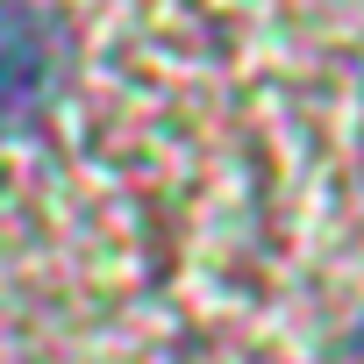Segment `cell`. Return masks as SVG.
<instances>
[{"label":"cell","instance_id":"6da1fadb","mask_svg":"<svg viewBox=\"0 0 364 364\" xmlns=\"http://www.w3.org/2000/svg\"><path fill=\"white\" fill-rule=\"evenodd\" d=\"M58 29L36 0H0V129L29 122L50 93H58Z\"/></svg>","mask_w":364,"mask_h":364},{"label":"cell","instance_id":"7a4b0ae2","mask_svg":"<svg viewBox=\"0 0 364 364\" xmlns=\"http://www.w3.org/2000/svg\"><path fill=\"white\" fill-rule=\"evenodd\" d=\"M336 364H364V321L350 328V343H343V357H336Z\"/></svg>","mask_w":364,"mask_h":364}]
</instances>
